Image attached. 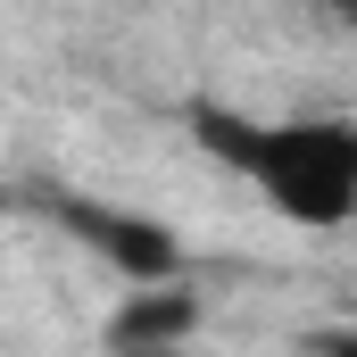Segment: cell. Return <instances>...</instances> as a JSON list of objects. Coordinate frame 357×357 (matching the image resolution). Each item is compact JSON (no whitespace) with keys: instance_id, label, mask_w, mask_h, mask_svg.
Listing matches in <instances>:
<instances>
[{"instance_id":"cell-1","label":"cell","mask_w":357,"mask_h":357,"mask_svg":"<svg viewBox=\"0 0 357 357\" xmlns=\"http://www.w3.org/2000/svg\"><path fill=\"white\" fill-rule=\"evenodd\" d=\"M191 133L216 167L250 183L282 225L349 233L357 225V116H241L191 108Z\"/></svg>"},{"instance_id":"cell-2","label":"cell","mask_w":357,"mask_h":357,"mask_svg":"<svg viewBox=\"0 0 357 357\" xmlns=\"http://www.w3.org/2000/svg\"><path fill=\"white\" fill-rule=\"evenodd\" d=\"M84 250H100L108 266L125 274V282H175L183 274V241L167 233V225H150V216H133V208H108V199H42Z\"/></svg>"},{"instance_id":"cell-3","label":"cell","mask_w":357,"mask_h":357,"mask_svg":"<svg viewBox=\"0 0 357 357\" xmlns=\"http://www.w3.org/2000/svg\"><path fill=\"white\" fill-rule=\"evenodd\" d=\"M199 324V291L191 282H133V299L108 316V349H183V333Z\"/></svg>"},{"instance_id":"cell-4","label":"cell","mask_w":357,"mask_h":357,"mask_svg":"<svg viewBox=\"0 0 357 357\" xmlns=\"http://www.w3.org/2000/svg\"><path fill=\"white\" fill-rule=\"evenodd\" d=\"M307 357H357V324H333V333H316Z\"/></svg>"},{"instance_id":"cell-5","label":"cell","mask_w":357,"mask_h":357,"mask_svg":"<svg viewBox=\"0 0 357 357\" xmlns=\"http://www.w3.org/2000/svg\"><path fill=\"white\" fill-rule=\"evenodd\" d=\"M324 8H333V17H341V25H357V0H324Z\"/></svg>"},{"instance_id":"cell-6","label":"cell","mask_w":357,"mask_h":357,"mask_svg":"<svg viewBox=\"0 0 357 357\" xmlns=\"http://www.w3.org/2000/svg\"><path fill=\"white\" fill-rule=\"evenodd\" d=\"M108 357H183V349H108Z\"/></svg>"}]
</instances>
